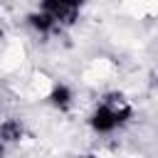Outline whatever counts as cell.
I'll list each match as a JSON object with an SVG mask.
<instances>
[{"instance_id": "1", "label": "cell", "mask_w": 158, "mask_h": 158, "mask_svg": "<svg viewBox=\"0 0 158 158\" xmlns=\"http://www.w3.org/2000/svg\"><path fill=\"white\" fill-rule=\"evenodd\" d=\"M81 5H84V0H42L40 10L47 12L57 22V27H67L79 20Z\"/></svg>"}, {"instance_id": "2", "label": "cell", "mask_w": 158, "mask_h": 158, "mask_svg": "<svg viewBox=\"0 0 158 158\" xmlns=\"http://www.w3.org/2000/svg\"><path fill=\"white\" fill-rule=\"evenodd\" d=\"M89 123H91V128H94L96 133H114L116 128L123 126V123L118 121V116H116L109 106H104V104H99V106L94 109V114L89 116Z\"/></svg>"}, {"instance_id": "3", "label": "cell", "mask_w": 158, "mask_h": 158, "mask_svg": "<svg viewBox=\"0 0 158 158\" xmlns=\"http://www.w3.org/2000/svg\"><path fill=\"white\" fill-rule=\"evenodd\" d=\"M104 106H109L116 116H118V121L121 123H128L131 121V116H133V106L128 104V99L123 96V94H118V91H109L106 96H104V101H101Z\"/></svg>"}, {"instance_id": "4", "label": "cell", "mask_w": 158, "mask_h": 158, "mask_svg": "<svg viewBox=\"0 0 158 158\" xmlns=\"http://www.w3.org/2000/svg\"><path fill=\"white\" fill-rule=\"evenodd\" d=\"M27 25H30L37 35H52V32L57 30V22H54L47 12H42V10L30 12V15H27Z\"/></svg>"}, {"instance_id": "5", "label": "cell", "mask_w": 158, "mask_h": 158, "mask_svg": "<svg viewBox=\"0 0 158 158\" xmlns=\"http://www.w3.org/2000/svg\"><path fill=\"white\" fill-rule=\"evenodd\" d=\"M25 136V126L20 118H5L0 123V141L2 143H17Z\"/></svg>"}, {"instance_id": "6", "label": "cell", "mask_w": 158, "mask_h": 158, "mask_svg": "<svg viewBox=\"0 0 158 158\" xmlns=\"http://www.w3.org/2000/svg\"><path fill=\"white\" fill-rule=\"evenodd\" d=\"M72 89L67 86V84H57L52 91H49V104L54 106V109H59V111H67L69 106H72Z\"/></svg>"}, {"instance_id": "7", "label": "cell", "mask_w": 158, "mask_h": 158, "mask_svg": "<svg viewBox=\"0 0 158 158\" xmlns=\"http://www.w3.org/2000/svg\"><path fill=\"white\" fill-rule=\"evenodd\" d=\"M2 153H5V143L0 141V158H2Z\"/></svg>"}, {"instance_id": "8", "label": "cell", "mask_w": 158, "mask_h": 158, "mask_svg": "<svg viewBox=\"0 0 158 158\" xmlns=\"http://www.w3.org/2000/svg\"><path fill=\"white\" fill-rule=\"evenodd\" d=\"M74 158H96V156H91V153H86V156H74Z\"/></svg>"}]
</instances>
